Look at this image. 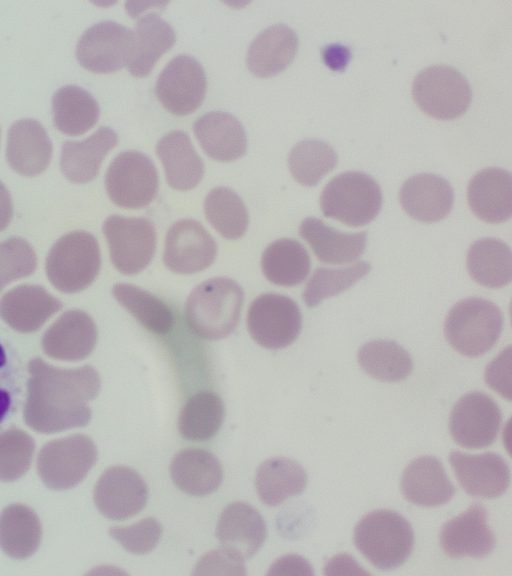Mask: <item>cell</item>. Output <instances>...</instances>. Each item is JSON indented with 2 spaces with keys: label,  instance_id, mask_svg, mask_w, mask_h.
Listing matches in <instances>:
<instances>
[{
  "label": "cell",
  "instance_id": "13",
  "mask_svg": "<svg viewBox=\"0 0 512 576\" xmlns=\"http://www.w3.org/2000/svg\"><path fill=\"white\" fill-rule=\"evenodd\" d=\"M132 46V30L115 21H101L81 35L76 46V58L91 72L112 73L127 66Z\"/></svg>",
  "mask_w": 512,
  "mask_h": 576
},
{
  "label": "cell",
  "instance_id": "43",
  "mask_svg": "<svg viewBox=\"0 0 512 576\" xmlns=\"http://www.w3.org/2000/svg\"><path fill=\"white\" fill-rule=\"evenodd\" d=\"M371 269L367 261H360L346 268H317L303 292V300L308 307H316L324 299L338 295L349 289L366 276Z\"/></svg>",
  "mask_w": 512,
  "mask_h": 576
},
{
  "label": "cell",
  "instance_id": "39",
  "mask_svg": "<svg viewBox=\"0 0 512 576\" xmlns=\"http://www.w3.org/2000/svg\"><path fill=\"white\" fill-rule=\"evenodd\" d=\"M224 413L223 401L216 393L198 392L183 406L178 419V430L187 440H208L220 429Z\"/></svg>",
  "mask_w": 512,
  "mask_h": 576
},
{
  "label": "cell",
  "instance_id": "14",
  "mask_svg": "<svg viewBox=\"0 0 512 576\" xmlns=\"http://www.w3.org/2000/svg\"><path fill=\"white\" fill-rule=\"evenodd\" d=\"M502 421L499 406L488 395L474 391L462 396L449 419L453 440L460 446L478 449L494 443Z\"/></svg>",
  "mask_w": 512,
  "mask_h": 576
},
{
  "label": "cell",
  "instance_id": "22",
  "mask_svg": "<svg viewBox=\"0 0 512 576\" xmlns=\"http://www.w3.org/2000/svg\"><path fill=\"white\" fill-rule=\"evenodd\" d=\"M216 537L241 559L255 555L266 539V524L257 509L245 502L227 505L219 517Z\"/></svg>",
  "mask_w": 512,
  "mask_h": 576
},
{
  "label": "cell",
  "instance_id": "50",
  "mask_svg": "<svg viewBox=\"0 0 512 576\" xmlns=\"http://www.w3.org/2000/svg\"><path fill=\"white\" fill-rule=\"evenodd\" d=\"M323 58L332 69L340 70L348 63L350 52L347 47L333 44L323 50Z\"/></svg>",
  "mask_w": 512,
  "mask_h": 576
},
{
  "label": "cell",
  "instance_id": "19",
  "mask_svg": "<svg viewBox=\"0 0 512 576\" xmlns=\"http://www.w3.org/2000/svg\"><path fill=\"white\" fill-rule=\"evenodd\" d=\"M97 335V327L86 312L69 310L46 330L42 348L54 359L77 361L91 354Z\"/></svg>",
  "mask_w": 512,
  "mask_h": 576
},
{
  "label": "cell",
  "instance_id": "16",
  "mask_svg": "<svg viewBox=\"0 0 512 576\" xmlns=\"http://www.w3.org/2000/svg\"><path fill=\"white\" fill-rule=\"evenodd\" d=\"M148 488L132 468L113 466L98 479L94 503L99 512L111 520H124L138 514L147 503Z\"/></svg>",
  "mask_w": 512,
  "mask_h": 576
},
{
  "label": "cell",
  "instance_id": "8",
  "mask_svg": "<svg viewBox=\"0 0 512 576\" xmlns=\"http://www.w3.org/2000/svg\"><path fill=\"white\" fill-rule=\"evenodd\" d=\"M96 461L93 440L74 434L46 443L37 457V471L48 488L66 490L82 482Z\"/></svg>",
  "mask_w": 512,
  "mask_h": 576
},
{
  "label": "cell",
  "instance_id": "53",
  "mask_svg": "<svg viewBox=\"0 0 512 576\" xmlns=\"http://www.w3.org/2000/svg\"><path fill=\"white\" fill-rule=\"evenodd\" d=\"M0 133H1V130H0Z\"/></svg>",
  "mask_w": 512,
  "mask_h": 576
},
{
  "label": "cell",
  "instance_id": "34",
  "mask_svg": "<svg viewBox=\"0 0 512 576\" xmlns=\"http://www.w3.org/2000/svg\"><path fill=\"white\" fill-rule=\"evenodd\" d=\"M42 527L36 513L23 504H11L0 514V548L11 558L25 559L38 549Z\"/></svg>",
  "mask_w": 512,
  "mask_h": 576
},
{
  "label": "cell",
  "instance_id": "29",
  "mask_svg": "<svg viewBox=\"0 0 512 576\" xmlns=\"http://www.w3.org/2000/svg\"><path fill=\"white\" fill-rule=\"evenodd\" d=\"M156 153L172 188L190 190L202 180L203 161L184 131L173 130L162 136L156 144Z\"/></svg>",
  "mask_w": 512,
  "mask_h": 576
},
{
  "label": "cell",
  "instance_id": "2",
  "mask_svg": "<svg viewBox=\"0 0 512 576\" xmlns=\"http://www.w3.org/2000/svg\"><path fill=\"white\" fill-rule=\"evenodd\" d=\"M243 300V290L234 280L226 277L208 279L188 296L185 306L187 323L201 338H225L238 325Z\"/></svg>",
  "mask_w": 512,
  "mask_h": 576
},
{
  "label": "cell",
  "instance_id": "15",
  "mask_svg": "<svg viewBox=\"0 0 512 576\" xmlns=\"http://www.w3.org/2000/svg\"><path fill=\"white\" fill-rule=\"evenodd\" d=\"M216 255L215 240L198 221L181 219L170 226L165 239L163 260L172 272H200L214 262Z\"/></svg>",
  "mask_w": 512,
  "mask_h": 576
},
{
  "label": "cell",
  "instance_id": "51",
  "mask_svg": "<svg viewBox=\"0 0 512 576\" xmlns=\"http://www.w3.org/2000/svg\"><path fill=\"white\" fill-rule=\"evenodd\" d=\"M13 216V203L6 186L0 181V231L4 230Z\"/></svg>",
  "mask_w": 512,
  "mask_h": 576
},
{
  "label": "cell",
  "instance_id": "41",
  "mask_svg": "<svg viewBox=\"0 0 512 576\" xmlns=\"http://www.w3.org/2000/svg\"><path fill=\"white\" fill-rule=\"evenodd\" d=\"M204 213L213 228L224 238L242 237L249 224L247 208L241 197L227 187H215L204 200Z\"/></svg>",
  "mask_w": 512,
  "mask_h": 576
},
{
  "label": "cell",
  "instance_id": "7",
  "mask_svg": "<svg viewBox=\"0 0 512 576\" xmlns=\"http://www.w3.org/2000/svg\"><path fill=\"white\" fill-rule=\"evenodd\" d=\"M412 96L424 113L448 120L465 113L471 102L472 91L460 71L447 65H433L415 76Z\"/></svg>",
  "mask_w": 512,
  "mask_h": 576
},
{
  "label": "cell",
  "instance_id": "48",
  "mask_svg": "<svg viewBox=\"0 0 512 576\" xmlns=\"http://www.w3.org/2000/svg\"><path fill=\"white\" fill-rule=\"evenodd\" d=\"M510 367L511 351L510 347H508L487 366L485 371V381L487 385L508 400L511 399Z\"/></svg>",
  "mask_w": 512,
  "mask_h": 576
},
{
  "label": "cell",
  "instance_id": "44",
  "mask_svg": "<svg viewBox=\"0 0 512 576\" xmlns=\"http://www.w3.org/2000/svg\"><path fill=\"white\" fill-rule=\"evenodd\" d=\"M35 450L33 438L25 431L11 428L0 433V481L22 477L30 468Z\"/></svg>",
  "mask_w": 512,
  "mask_h": 576
},
{
  "label": "cell",
  "instance_id": "46",
  "mask_svg": "<svg viewBox=\"0 0 512 576\" xmlns=\"http://www.w3.org/2000/svg\"><path fill=\"white\" fill-rule=\"evenodd\" d=\"M110 536L128 552L143 555L151 552L162 535V525L153 517H147L125 527H112Z\"/></svg>",
  "mask_w": 512,
  "mask_h": 576
},
{
  "label": "cell",
  "instance_id": "10",
  "mask_svg": "<svg viewBox=\"0 0 512 576\" xmlns=\"http://www.w3.org/2000/svg\"><path fill=\"white\" fill-rule=\"evenodd\" d=\"M114 267L126 275L144 270L153 259L156 231L146 218L111 215L103 223Z\"/></svg>",
  "mask_w": 512,
  "mask_h": 576
},
{
  "label": "cell",
  "instance_id": "18",
  "mask_svg": "<svg viewBox=\"0 0 512 576\" xmlns=\"http://www.w3.org/2000/svg\"><path fill=\"white\" fill-rule=\"evenodd\" d=\"M451 467L463 490L473 496L492 499L503 495L510 484V469L499 454L470 455L452 451Z\"/></svg>",
  "mask_w": 512,
  "mask_h": 576
},
{
  "label": "cell",
  "instance_id": "32",
  "mask_svg": "<svg viewBox=\"0 0 512 576\" xmlns=\"http://www.w3.org/2000/svg\"><path fill=\"white\" fill-rule=\"evenodd\" d=\"M175 41L174 29L167 21L156 13L142 16L133 31L132 52L127 63L130 74L139 78L147 76Z\"/></svg>",
  "mask_w": 512,
  "mask_h": 576
},
{
  "label": "cell",
  "instance_id": "5",
  "mask_svg": "<svg viewBox=\"0 0 512 576\" xmlns=\"http://www.w3.org/2000/svg\"><path fill=\"white\" fill-rule=\"evenodd\" d=\"M320 206L328 218L348 226H363L374 220L381 210V188L364 172H343L324 187Z\"/></svg>",
  "mask_w": 512,
  "mask_h": 576
},
{
  "label": "cell",
  "instance_id": "37",
  "mask_svg": "<svg viewBox=\"0 0 512 576\" xmlns=\"http://www.w3.org/2000/svg\"><path fill=\"white\" fill-rule=\"evenodd\" d=\"M310 256L297 240L281 238L269 244L261 258L264 276L279 286L302 283L310 272Z\"/></svg>",
  "mask_w": 512,
  "mask_h": 576
},
{
  "label": "cell",
  "instance_id": "47",
  "mask_svg": "<svg viewBox=\"0 0 512 576\" xmlns=\"http://www.w3.org/2000/svg\"><path fill=\"white\" fill-rule=\"evenodd\" d=\"M194 574L245 575L246 572L243 559L223 548L202 556L195 566Z\"/></svg>",
  "mask_w": 512,
  "mask_h": 576
},
{
  "label": "cell",
  "instance_id": "38",
  "mask_svg": "<svg viewBox=\"0 0 512 576\" xmlns=\"http://www.w3.org/2000/svg\"><path fill=\"white\" fill-rule=\"evenodd\" d=\"M357 360L363 371L383 382L402 381L413 369L410 354L391 340H373L365 343L358 350Z\"/></svg>",
  "mask_w": 512,
  "mask_h": 576
},
{
  "label": "cell",
  "instance_id": "12",
  "mask_svg": "<svg viewBox=\"0 0 512 576\" xmlns=\"http://www.w3.org/2000/svg\"><path fill=\"white\" fill-rule=\"evenodd\" d=\"M206 88V74L200 62L191 55L180 54L159 74L155 93L166 110L185 116L202 104Z\"/></svg>",
  "mask_w": 512,
  "mask_h": 576
},
{
  "label": "cell",
  "instance_id": "35",
  "mask_svg": "<svg viewBox=\"0 0 512 576\" xmlns=\"http://www.w3.org/2000/svg\"><path fill=\"white\" fill-rule=\"evenodd\" d=\"M99 114L96 99L79 86L65 85L52 96L53 122L64 134H84L97 123Z\"/></svg>",
  "mask_w": 512,
  "mask_h": 576
},
{
  "label": "cell",
  "instance_id": "42",
  "mask_svg": "<svg viewBox=\"0 0 512 576\" xmlns=\"http://www.w3.org/2000/svg\"><path fill=\"white\" fill-rule=\"evenodd\" d=\"M338 161L335 150L318 139L298 142L290 151L288 166L293 178L303 186H315Z\"/></svg>",
  "mask_w": 512,
  "mask_h": 576
},
{
  "label": "cell",
  "instance_id": "36",
  "mask_svg": "<svg viewBox=\"0 0 512 576\" xmlns=\"http://www.w3.org/2000/svg\"><path fill=\"white\" fill-rule=\"evenodd\" d=\"M467 270L478 284L500 288L512 278V254L503 241L486 237L475 241L467 253Z\"/></svg>",
  "mask_w": 512,
  "mask_h": 576
},
{
  "label": "cell",
  "instance_id": "23",
  "mask_svg": "<svg viewBox=\"0 0 512 576\" xmlns=\"http://www.w3.org/2000/svg\"><path fill=\"white\" fill-rule=\"evenodd\" d=\"M401 492L410 503L421 507H437L448 503L455 494L440 460L426 455L413 459L401 478Z\"/></svg>",
  "mask_w": 512,
  "mask_h": 576
},
{
  "label": "cell",
  "instance_id": "45",
  "mask_svg": "<svg viewBox=\"0 0 512 576\" xmlns=\"http://www.w3.org/2000/svg\"><path fill=\"white\" fill-rule=\"evenodd\" d=\"M37 266L31 245L20 237L0 242V292L10 282L31 275Z\"/></svg>",
  "mask_w": 512,
  "mask_h": 576
},
{
  "label": "cell",
  "instance_id": "6",
  "mask_svg": "<svg viewBox=\"0 0 512 576\" xmlns=\"http://www.w3.org/2000/svg\"><path fill=\"white\" fill-rule=\"evenodd\" d=\"M101 255L96 238L82 230L62 236L52 246L46 259V274L59 291L76 293L97 277Z\"/></svg>",
  "mask_w": 512,
  "mask_h": 576
},
{
  "label": "cell",
  "instance_id": "24",
  "mask_svg": "<svg viewBox=\"0 0 512 576\" xmlns=\"http://www.w3.org/2000/svg\"><path fill=\"white\" fill-rule=\"evenodd\" d=\"M62 303L37 285H20L8 291L0 300V317L12 329L21 333L38 330Z\"/></svg>",
  "mask_w": 512,
  "mask_h": 576
},
{
  "label": "cell",
  "instance_id": "30",
  "mask_svg": "<svg viewBox=\"0 0 512 576\" xmlns=\"http://www.w3.org/2000/svg\"><path fill=\"white\" fill-rule=\"evenodd\" d=\"M299 234L320 261L330 264L355 261L364 253L367 242L364 231L344 233L315 217L302 220Z\"/></svg>",
  "mask_w": 512,
  "mask_h": 576
},
{
  "label": "cell",
  "instance_id": "25",
  "mask_svg": "<svg viewBox=\"0 0 512 576\" xmlns=\"http://www.w3.org/2000/svg\"><path fill=\"white\" fill-rule=\"evenodd\" d=\"M512 182L509 171L489 167L478 171L467 187L471 211L488 223H501L512 214Z\"/></svg>",
  "mask_w": 512,
  "mask_h": 576
},
{
  "label": "cell",
  "instance_id": "1",
  "mask_svg": "<svg viewBox=\"0 0 512 576\" xmlns=\"http://www.w3.org/2000/svg\"><path fill=\"white\" fill-rule=\"evenodd\" d=\"M28 372L23 414L30 428L51 434L90 422L88 403L98 395L101 386L100 376L93 367L61 369L34 358L28 364Z\"/></svg>",
  "mask_w": 512,
  "mask_h": 576
},
{
  "label": "cell",
  "instance_id": "52",
  "mask_svg": "<svg viewBox=\"0 0 512 576\" xmlns=\"http://www.w3.org/2000/svg\"><path fill=\"white\" fill-rule=\"evenodd\" d=\"M6 364V353L3 347L0 345V369Z\"/></svg>",
  "mask_w": 512,
  "mask_h": 576
},
{
  "label": "cell",
  "instance_id": "31",
  "mask_svg": "<svg viewBox=\"0 0 512 576\" xmlns=\"http://www.w3.org/2000/svg\"><path fill=\"white\" fill-rule=\"evenodd\" d=\"M169 470L174 484L192 496H205L215 492L223 479L220 461L203 449L181 450L172 459Z\"/></svg>",
  "mask_w": 512,
  "mask_h": 576
},
{
  "label": "cell",
  "instance_id": "26",
  "mask_svg": "<svg viewBox=\"0 0 512 576\" xmlns=\"http://www.w3.org/2000/svg\"><path fill=\"white\" fill-rule=\"evenodd\" d=\"M193 131L204 152L217 161H234L247 150L245 129L230 113L208 112L194 122Z\"/></svg>",
  "mask_w": 512,
  "mask_h": 576
},
{
  "label": "cell",
  "instance_id": "4",
  "mask_svg": "<svg viewBox=\"0 0 512 576\" xmlns=\"http://www.w3.org/2000/svg\"><path fill=\"white\" fill-rule=\"evenodd\" d=\"M502 326V313L494 303L471 297L460 300L450 309L444 322V334L454 350L474 358L495 345Z\"/></svg>",
  "mask_w": 512,
  "mask_h": 576
},
{
  "label": "cell",
  "instance_id": "17",
  "mask_svg": "<svg viewBox=\"0 0 512 576\" xmlns=\"http://www.w3.org/2000/svg\"><path fill=\"white\" fill-rule=\"evenodd\" d=\"M444 553L452 558H484L495 548L496 540L487 524V510L474 503L458 516L445 522L439 533Z\"/></svg>",
  "mask_w": 512,
  "mask_h": 576
},
{
  "label": "cell",
  "instance_id": "28",
  "mask_svg": "<svg viewBox=\"0 0 512 576\" xmlns=\"http://www.w3.org/2000/svg\"><path fill=\"white\" fill-rule=\"evenodd\" d=\"M117 142L116 132L107 126H101L84 140L65 141L60 155L62 173L74 183L92 181L98 175L103 159Z\"/></svg>",
  "mask_w": 512,
  "mask_h": 576
},
{
  "label": "cell",
  "instance_id": "20",
  "mask_svg": "<svg viewBox=\"0 0 512 576\" xmlns=\"http://www.w3.org/2000/svg\"><path fill=\"white\" fill-rule=\"evenodd\" d=\"M52 150V142L39 121L24 118L10 126L6 160L18 174L32 177L42 173L51 161Z\"/></svg>",
  "mask_w": 512,
  "mask_h": 576
},
{
  "label": "cell",
  "instance_id": "21",
  "mask_svg": "<svg viewBox=\"0 0 512 576\" xmlns=\"http://www.w3.org/2000/svg\"><path fill=\"white\" fill-rule=\"evenodd\" d=\"M404 211L421 222H436L451 212L454 191L443 177L432 173H419L408 178L399 192Z\"/></svg>",
  "mask_w": 512,
  "mask_h": 576
},
{
  "label": "cell",
  "instance_id": "3",
  "mask_svg": "<svg viewBox=\"0 0 512 576\" xmlns=\"http://www.w3.org/2000/svg\"><path fill=\"white\" fill-rule=\"evenodd\" d=\"M357 550L376 568L391 570L410 557L414 547L411 524L399 513L378 509L365 514L353 536Z\"/></svg>",
  "mask_w": 512,
  "mask_h": 576
},
{
  "label": "cell",
  "instance_id": "33",
  "mask_svg": "<svg viewBox=\"0 0 512 576\" xmlns=\"http://www.w3.org/2000/svg\"><path fill=\"white\" fill-rule=\"evenodd\" d=\"M307 481V473L298 462L286 457H274L258 467L255 488L265 505L276 506L302 493Z\"/></svg>",
  "mask_w": 512,
  "mask_h": 576
},
{
  "label": "cell",
  "instance_id": "40",
  "mask_svg": "<svg viewBox=\"0 0 512 576\" xmlns=\"http://www.w3.org/2000/svg\"><path fill=\"white\" fill-rule=\"evenodd\" d=\"M112 294L121 306L152 333L165 335L172 329L174 325L172 310L150 292L132 284L117 283L112 288Z\"/></svg>",
  "mask_w": 512,
  "mask_h": 576
},
{
  "label": "cell",
  "instance_id": "11",
  "mask_svg": "<svg viewBox=\"0 0 512 576\" xmlns=\"http://www.w3.org/2000/svg\"><path fill=\"white\" fill-rule=\"evenodd\" d=\"M247 327L251 337L267 349H282L292 344L302 328V316L291 298L266 293L250 304Z\"/></svg>",
  "mask_w": 512,
  "mask_h": 576
},
{
  "label": "cell",
  "instance_id": "49",
  "mask_svg": "<svg viewBox=\"0 0 512 576\" xmlns=\"http://www.w3.org/2000/svg\"><path fill=\"white\" fill-rule=\"evenodd\" d=\"M311 574V566L305 561V559L289 555L278 559L271 566V570L268 574Z\"/></svg>",
  "mask_w": 512,
  "mask_h": 576
},
{
  "label": "cell",
  "instance_id": "27",
  "mask_svg": "<svg viewBox=\"0 0 512 576\" xmlns=\"http://www.w3.org/2000/svg\"><path fill=\"white\" fill-rule=\"evenodd\" d=\"M298 50V36L289 26L278 23L260 32L251 42L247 67L257 77H272L285 70Z\"/></svg>",
  "mask_w": 512,
  "mask_h": 576
},
{
  "label": "cell",
  "instance_id": "9",
  "mask_svg": "<svg viewBox=\"0 0 512 576\" xmlns=\"http://www.w3.org/2000/svg\"><path fill=\"white\" fill-rule=\"evenodd\" d=\"M105 188L119 207L138 209L149 205L158 191V174L152 160L137 150L119 153L105 174Z\"/></svg>",
  "mask_w": 512,
  "mask_h": 576
}]
</instances>
